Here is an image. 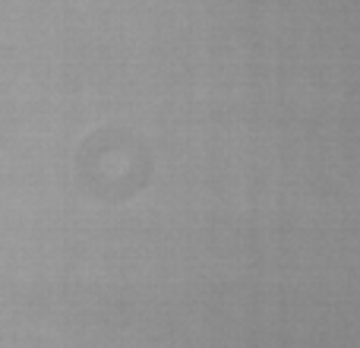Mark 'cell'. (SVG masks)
<instances>
[{
	"label": "cell",
	"instance_id": "1",
	"mask_svg": "<svg viewBox=\"0 0 360 348\" xmlns=\"http://www.w3.org/2000/svg\"><path fill=\"white\" fill-rule=\"evenodd\" d=\"M79 171L86 187L108 203L130 199L149 184L152 156L143 139L127 130H101L86 139L79 152Z\"/></svg>",
	"mask_w": 360,
	"mask_h": 348
}]
</instances>
